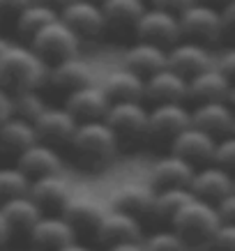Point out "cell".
Masks as SVG:
<instances>
[{"label": "cell", "instance_id": "1", "mask_svg": "<svg viewBox=\"0 0 235 251\" xmlns=\"http://www.w3.org/2000/svg\"><path fill=\"white\" fill-rule=\"evenodd\" d=\"M67 152L74 161V166L88 171V173H95V171L106 168L115 159L118 143L104 120L78 122L67 145Z\"/></svg>", "mask_w": 235, "mask_h": 251}, {"label": "cell", "instance_id": "2", "mask_svg": "<svg viewBox=\"0 0 235 251\" xmlns=\"http://www.w3.org/2000/svg\"><path fill=\"white\" fill-rule=\"evenodd\" d=\"M46 76V65L30 46L9 44L0 55V88L9 95L23 90H39Z\"/></svg>", "mask_w": 235, "mask_h": 251}, {"label": "cell", "instance_id": "3", "mask_svg": "<svg viewBox=\"0 0 235 251\" xmlns=\"http://www.w3.org/2000/svg\"><path fill=\"white\" fill-rule=\"evenodd\" d=\"M219 226H221V221H219V217H217V212H214V205L191 196L189 201L175 212V217L168 228L173 230V233H178V237L187 244V249H189V247L201 249V247L212 237V233L219 228Z\"/></svg>", "mask_w": 235, "mask_h": 251}, {"label": "cell", "instance_id": "4", "mask_svg": "<svg viewBox=\"0 0 235 251\" xmlns=\"http://www.w3.org/2000/svg\"><path fill=\"white\" fill-rule=\"evenodd\" d=\"M104 122L113 134L118 150H136L145 145L148 106L143 101H115L108 106Z\"/></svg>", "mask_w": 235, "mask_h": 251}, {"label": "cell", "instance_id": "5", "mask_svg": "<svg viewBox=\"0 0 235 251\" xmlns=\"http://www.w3.org/2000/svg\"><path fill=\"white\" fill-rule=\"evenodd\" d=\"M78 44H81V39L69 30V25L60 16H55L53 21L42 25L28 42V46L46 67L60 60H67V58H74L78 53Z\"/></svg>", "mask_w": 235, "mask_h": 251}, {"label": "cell", "instance_id": "6", "mask_svg": "<svg viewBox=\"0 0 235 251\" xmlns=\"http://www.w3.org/2000/svg\"><path fill=\"white\" fill-rule=\"evenodd\" d=\"M189 127V108L184 104H157L148 108L145 145L168 152L171 143L182 129Z\"/></svg>", "mask_w": 235, "mask_h": 251}, {"label": "cell", "instance_id": "7", "mask_svg": "<svg viewBox=\"0 0 235 251\" xmlns=\"http://www.w3.org/2000/svg\"><path fill=\"white\" fill-rule=\"evenodd\" d=\"M180 39L201 46H214L224 42V30L219 21V7H210L203 2H194L178 16Z\"/></svg>", "mask_w": 235, "mask_h": 251}, {"label": "cell", "instance_id": "8", "mask_svg": "<svg viewBox=\"0 0 235 251\" xmlns=\"http://www.w3.org/2000/svg\"><path fill=\"white\" fill-rule=\"evenodd\" d=\"M78 122L67 113L65 106H49L46 104L44 111L32 120V129H35V138L39 143L51 145L53 150H67L72 134H74Z\"/></svg>", "mask_w": 235, "mask_h": 251}, {"label": "cell", "instance_id": "9", "mask_svg": "<svg viewBox=\"0 0 235 251\" xmlns=\"http://www.w3.org/2000/svg\"><path fill=\"white\" fill-rule=\"evenodd\" d=\"M88 83H92V69L74 55V58L60 60L55 65H49L44 83H42L39 90H49L51 95H55V97H60L65 101L67 95H72L74 90H78V88H83Z\"/></svg>", "mask_w": 235, "mask_h": 251}, {"label": "cell", "instance_id": "10", "mask_svg": "<svg viewBox=\"0 0 235 251\" xmlns=\"http://www.w3.org/2000/svg\"><path fill=\"white\" fill-rule=\"evenodd\" d=\"M104 214H106V210L99 205L97 201L72 196L67 207L62 210V219L67 221V226L72 228L76 242L90 247V244L97 242V230Z\"/></svg>", "mask_w": 235, "mask_h": 251}, {"label": "cell", "instance_id": "11", "mask_svg": "<svg viewBox=\"0 0 235 251\" xmlns=\"http://www.w3.org/2000/svg\"><path fill=\"white\" fill-rule=\"evenodd\" d=\"M134 37H136V42H148V44L168 49L175 42H180L178 16L157 7H145L136 28H134Z\"/></svg>", "mask_w": 235, "mask_h": 251}, {"label": "cell", "instance_id": "12", "mask_svg": "<svg viewBox=\"0 0 235 251\" xmlns=\"http://www.w3.org/2000/svg\"><path fill=\"white\" fill-rule=\"evenodd\" d=\"M143 104H187V78L168 67L155 72L152 76L143 78Z\"/></svg>", "mask_w": 235, "mask_h": 251}, {"label": "cell", "instance_id": "13", "mask_svg": "<svg viewBox=\"0 0 235 251\" xmlns=\"http://www.w3.org/2000/svg\"><path fill=\"white\" fill-rule=\"evenodd\" d=\"M102 16H104V32H111L113 37H134L138 19L145 12V0H102Z\"/></svg>", "mask_w": 235, "mask_h": 251}, {"label": "cell", "instance_id": "14", "mask_svg": "<svg viewBox=\"0 0 235 251\" xmlns=\"http://www.w3.org/2000/svg\"><path fill=\"white\" fill-rule=\"evenodd\" d=\"M189 125L210 134L212 138L233 136L235 113L228 101H203L189 111Z\"/></svg>", "mask_w": 235, "mask_h": 251}, {"label": "cell", "instance_id": "15", "mask_svg": "<svg viewBox=\"0 0 235 251\" xmlns=\"http://www.w3.org/2000/svg\"><path fill=\"white\" fill-rule=\"evenodd\" d=\"M214 143L217 138H212L210 134L196 129V127H187L182 129L175 141L171 143L168 152L180 157L182 161H187L194 171L196 168H203V166H210L212 164V152H214Z\"/></svg>", "mask_w": 235, "mask_h": 251}, {"label": "cell", "instance_id": "16", "mask_svg": "<svg viewBox=\"0 0 235 251\" xmlns=\"http://www.w3.org/2000/svg\"><path fill=\"white\" fill-rule=\"evenodd\" d=\"M62 21L69 25L78 39H97L104 35V16L102 7L90 0H69L67 5L58 12Z\"/></svg>", "mask_w": 235, "mask_h": 251}, {"label": "cell", "instance_id": "17", "mask_svg": "<svg viewBox=\"0 0 235 251\" xmlns=\"http://www.w3.org/2000/svg\"><path fill=\"white\" fill-rule=\"evenodd\" d=\"M28 198L35 203L39 214H62V210L72 201V189L60 175H46L30 182Z\"/></svg>", "mask_w": 235, "mask_h": 251}, {"label": "cell", "instance_id": "18", "mask_svg": "<svg viewBox=\"0 0 235 251\" xmlns=\"http://www.w3.org/2000/svg\"><path fill=\"white\" fill-rule=\"evenodd\" d=\"M231 99H233V81L221 76L212 65L187 78V101H191L194 106L203 101H228L231 104Z\"/></svg>", "mask_w": 235, "mask_h": 251}, {"label": "cell", "instance_id": "19", "mask_svg": "<svg viewBox=\"0 0 235 251\" xmlns=\"http://www.w3.org/2000/svg\"><path fill=\"white\" fill-rule=\"evenodd\" d=\"M189 194L198 201H205L214 205L217 201H221L224 196L233 194L235 191V184H233V173H226L217 166H203V168H196L194 175L189 180Z\"/></svg>", "mask_w": 235, "mask_h": 251}, {"label": "cell", "instance_id": "20", "mask_svg": "<svg viewBox=\"0 0 235 251\" xmlns=\"http://www.w3.org/2000/svg\"><path fill=\"white\" fill-rule=\"evenodd\" d=\"M152 203H155V189L150 184L129 182L122 184L120 189H115L111 198V210H118L122 214H129L143 226L150 224L152 217Z\"/></svg>", "mask_w": 235, "mask_h": 251}, {"label": "cell", "instance_id": "21", "mask_svg": "<svg viewBox=\"0 0 235 251\" xmlns=\"http://www.w3.org/2000/svg\"><path fill=\"white\" fill-rule=\"evenodd\" d=\"M0 214H2L5 226H7L9 242H14V240L16 242H28L32 226H35L37 219L42 217L39 210L35 207V203L28 198V194L0 203Z\"/></svg>", "mask_w": 235, "mask_h": 251}, {"label": "cell", "instance_id": "22", "mask_svg": "<svg viewBox=\"0 0 235 251\" xmlns=\"http://www.w3.org/2000/svg\"><path fill=\"white\" fill-rule=\"evenodd\" d=\"M62 106L67 108V113L76 122H92V120H104L111 101L106 99V95H104V90L99 85L88 83L83 88L74 90L72 95H67Z\"/></svg>", "mask_w": 235, "mask_h": 251}, {"label": "cell", "instance_id": "23", "mask_svg": "<svg viewBox=\"0 0 235 251\" xmlns=\"http://www.w3.org/2000/svg\"><path fill=\"white\" fill-rule=\"evenodd\" d=\"M210 65H212V55L201 44L180 39L166 49V67L173 69L175 74H180L182 78H191L194 74L208 69Z\"/></svg>", "mask_w": 235, "mask_h": 251}, {"label": "cell", "instance_id": "24", "mask_svg": "<svg viewBox=\"0 0 235 251\" xmlns=\"http://www.w3.org/2000/svg\"><path fill=\"white\" fill-rule=\"evenodd\" d=\"M69 242H74V233L62 214H42L28 237V244L37 251H58Z\"/></svg>", "mask_w": 235, "mask_h": 251}, {"label": "cell", "instance_id": "25", "mask_svg": "<svg viewBox=\"0 0 235 251\" xmlns=\"http://www.w3.org/2000/svg\"><path fill=\"white\" fill-rule=\"evenodd\" d=\"M16 168L32 182V180L46 177V175H60L62 157L51 145H44V143H39V141H35V143H32L28 150H23L21 157L16 159Z\"/></svg>", "mask_w": 235, "mask_h": 251}, {"label": "cell", "instance_id": "26", "mask_svg": "<svg viewBox=\"0 0 235 251\" xmlns=\"http://www.w3.org/2000/svg\"><path fill=\"white\" fill-rule=\"evenodd\" d=\"M35 129L32 122L21 118H7L0 125V164H16L23 150H28L35 143Z\"/></svg>", "mask_w": 235, "mask_h": 251}, {"label": "cell", "instance_id": "27", "mask_svg": "<svg viewBox=\"0 0 235 251\" xmlns=\"http://www.w3.org/2000/svg\"><path fill=\"white\" fill-rule=\"evenodd\" d=\"M143 237V224L136 221L129 214H122L118 210H106L104 219L99 224L97 230V242L99 247H113L120 242H134Z\"/></svg>", "mask_w": 235, "mask_h": 251}, {"label": "cell", "instance_id": "28", "mask_svg": "<svg viewBox=\"0 0 235 251\" xmlns=\"http://www.w3.org/2000/svg\"><path fill=\"white\" fill-rule=\"evenodd\" d=\"M191 175H194V168L187 161H182L180 157L166 152L150 166V187L155 191L187 189Z\"/></svg>", "mask_w": 235, "mask_h": 251}, {"label": "cell", "instance_id": "29", "mask_svg": "<svg viewBox=\"0 0 235 251\" xmlns=\"http://www.w3.org/2000/svg\"><path fill=\"white\" fill-rule=\"evenodd\" d=\"M166 67V49L148 42H136L127 49L125 53V69H129L131 74H136L141 78L152 76L155 72Z\"/></svg>", "mask_w": 235, "mask_h": 251}, {"label": "cell", "instance_id": "30", "mask_svg": "<svg viewBox=\"0 0 235 251\" xmlns=\"http://www.w3.org/2000/svg\"><path fill=\"white\" fill-rule=\"evenodd\" d=\"M99 88L104 90L111 104H115V101H143V78L131 74L125 67L118 72H111Z\"/></svg>", "mask_w": 235, "mask_h": 251}, {"label": "cell", "instance_id": "31", "mask_svg": "<svg viewBox=\"0 0 235 251\" xmlns=\"http://www.w3.org/2000/svg\"><path fill=\"white\" fill-rule=\"evenodd\" d=\"M191 198L189 189H161L155 191V203H152V217L150 224L168 228L173 221L175 212L180 210L187 201Z\"/></svg>", "mask_w": 235, "mask_h": 251}, {"label": "cell", "instance_id": "32", "mask_svg": "<svg viewBox=\"0 0 235 251\" xmlns=\"http://www.w3.org/2000/svg\"><path fill=\"white\" fill-rule=\"evenodd\" d=\"M55 16H58L55 9L44 7V5H39V2H30V5L23 7L21 12H19V16L12 21L14 23L16 37L21 39V42H30L32 35H35L42 25H46L49 21H53Z\"/></svg>", "mask_w": 235, "mask_h": 251}, {"label": "cell", "instance_id": "33", "mask_svg": "<svg viewBox=\"0 0 235 251\" xmlns=\"http://www.w3.org/2000/svg\"><path fill=\"white\" fill-rule=\"evenodd\" d=\"M30 180L16 168V164H0V203L9 198L26 196Z\"/></svg>", "mask_w": 235, "mask_h": 251}, {"label": "cell", "instance_id": "34", "mask_svg": "<svg viewBox=\"0 0 235 251\" xmlns=\"http://www.w3.org/2000/svg\"><path fill=\"white\" fill-rule=\"evenodd\" d=\"M46 101L39 90H23L12 95V115L21 118L26 122H32L42 111H44Z\"/></svg>", "mask_w": 235, "mask_h": 251}, {"label": "cell", "instance_id": "35", "mask_svg": "<svg viewBox=\"0 0 235 251\" xmlns=\"http://www.w3.org/2000/svg\"><path fill=\"white\" fill-rule=\"evenodd\" d=\"M141 244H143V251H187V244L171 228H159L150 235H143Z\"/></svg>", "mask_w": 235, "mask_h": 251}, {"label": "cell", "instance_id": "36", "mask_svg": "<svg viewBox=\"0 0 235 251\" xmlns=\"http://www.w3.org/2000/svg\"><path fill=\"white\" fill-rule=\"evenodd\" d=\"M212 166L233 173L235 168V138L233 136H224L217 138L214 143V152H212Z\"/></svg>", "mask_w": 235, "mask_h": 251}, {"label": "cell", "instance_id": "37", "mask_svg": "<svg viewBox=\"0 0 235 251\" xmlns=\"http://www.w3.org/2000/svg\"><path fill=\"white\" fill-rule=\"evenodd\" d=\"M201 249L203 251H235V224H221Z\"/></svg>", "mask_w": 235, "mask_h": 251}, {"label": "cell", "instance_id": "38", "mask_svg": "<svg viewBox=\"0 0 235 251\" xmlns=\"http://www.w3.org/2000/svg\"><path fill=\"white\" fill-rule=\"evenodd\" d=\"M212 67L219 72L221 76H226L228 81H233V74H235V51H233V46H224L219 53L212 55Z\"/></svg>", "mask_w": 235, "mask_h": 251}, {"label": "cell", "instance_id": "39", "mask_svg": "<svg viewBox=\"0 0 235 251\" xmlns=\"http://www.w3.org/2000/svg\"><path fill=\"white\" fill-rule=\"evenodd\" d=\"M219 21L221 30H224V42H231L235 30V0H228L226 5L219 7Z\"/></svg>", "mask_w": 235, "mask_h": 251}, {"label": "cell", "instance_id": "40", "mask_svg": "<svg viewBox=\"0 0 235 251\" xmlns=\"http://www.w3.org/2000/svg\"><path fill=\"white\" fill-rule=\"evenodd\" d=\"M214 212L221 224H235V191L214 203Z\"/></svg>", "mask_w": 235, "mask_h": 251}, {"label": "cell", "instance_id": "41", "mask_svg": "<svg viewBox=\"0 0 235 251\" xmlns=\"http://www.w3.org/2000/svg\"><path fill=\"white\" fill-rule=\"evenodd\" d=\"M32 0H0V21H14L23 7H28Z\"/></svg>", "mask_w": 235, "mask_h": 251}, {"label": "cell", "instance_id": "42", "mask_svg": "<svg viewBox=\"0 0 235 251\" xmlns=\"http://www.w3.org/2000/svg\"><path fill=\"white\" fill-rule=\"evenodd\" d=\"M148 2H150V7L164 9V12H168V14L180 16L182 12L189 7V5H194L196 0H148Z\"/></svg>", "mask_w": 235, "mask_h": 251}, {"label": "cell", "instance_id": "43", "mask_svg": "<svg viewBox=\"0 0 235 251\" xmlns=\"http://www.w3.org/2000/svg\"><path fill=\"white\" fill-rule=\"evenodd\" d=\"M7 118H12V95L0 88V125Z\"/></svg>", "mask_w": 235, "mask_h": 251}, {"label": "cell", "instance_id": "44", "mask_svg": "<svg viewBox=\"0 0 235 251\" xmlns=\"http://www.w3.org/2000/svg\"><path fill=\"white\" fill-rule=\"evenodd\" d=\"M143 240V237H141ZM141 240H134V242H120V244H113V247H106L104 251H143V244Z\"/></svg>", "mask_w": 235, "mask_h": 251}, {"label": "cell", "instance_id": "45", "mask_svg": "<svg viewBox=\"0 0 235 251\" xmlns=\"http://www.w3.org/2000/svg\"><path fill=\"white\" fill-rule=\"evenodd\" d=\"M32 2H39V5H44V7H51V9H55V12H60L69 0H32Z\"/></svg>", "mask_w": 235, "mask_h": 251}, {"label": "cell", "instance_id": "46", "mask_svg": "<svg viewBox=\"0 0 235 251\" xmlns=\"http://www.w3.org/2000/svg\"><path fill=\"white\" fill-rule=\"evenodd\" d=\"M7 244H9V233H7V226H5V219L0 214V249L7 247Z\"/></svg>", "mask_w": 235, "mask_h": 251}, {"label": "cell", "instance_id": "47", "mask_svg": "<svg viewBox=\"0 0 235 251\" xmlns=\"http://www.w3.org/2000/svg\"><path fill=\"white\" fill-rule=\"evenodd\" d=\"M58 251H92L90 247H88V244H81V242H69V244H65V247H62V249H58Z\"/></svg>", "mask_w": 235, "mask_h": 251}, {"label": "cell", "instance_id": "48", "mask_svg": "<svg viewBox=\"0 0 235 251\" xmlns=\"http://www.w3.org/2000/svg\"><path fill=\"white\" fill-rule=\"evenodd\" d=\"M196 2H203V5H210V7H221V5H226L228 0H196Z\"/></svg>", "mask_w": 235, "mask_h": 251}, {"label": "cell", "instance_id": "49", "mask_svg": "<svg viewBox=\"0 0 235 251\" xmlns=\"http://www.w3.org/2000/svg\"><path fill=\"white\" fill-rule=\"evenodd\" d=\"M7 46H9V42L5 37H2V35H0V55L5 53V51H7Z\"/></svg>", "mask_w": 235, "mask_h": 251}, {"label": "cell", "instance_id": "50", "mask_svg": "<svg viewBox=\"0 0 235 251\" xmlns=\"http://www.w3.org/2000/svg\"><path fill=\"white\" fill-rule=\"evenodd\" d=\"M90 2H97V5H99V2H102V0H90Z\"/></svg>", "mask_w": 235, "mask_h": 251}, {"label": "cell", "instance_id": "51", "mask_svg": "<svg viewBox=\"0 0 235 251\" xmlns=\"http://www.w3.org/2000/svg\"><path fill=\"white\" fill-rule=\"evenodd\" d=\"M28 251H37V249H28Z\"/></svg>", "mask_w": 235, "mask_h": 251}, {"label": "cell", "instance_id": "52", "mask_svg": "<svg viewBox=\"0 0 235 251\" xmlns=\"http://www.w3.org/2000/svg\"><path fill=\"white\" fill-rule=\"evenodd\" d=\"M145 2H148V0H145Z\"/></svg>", "mask_w": 235, "mask_h": 251}]
</instances>
